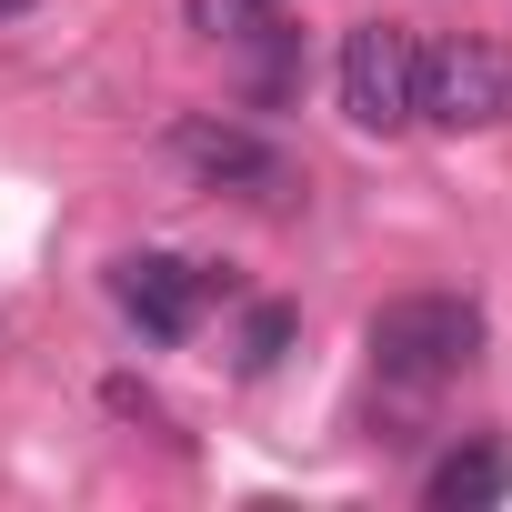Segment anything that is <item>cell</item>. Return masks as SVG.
Wrapping results in <instances>:
<instances>
[{"instance_id": "obj_7", "label": "cell", "mask_w": 512, "mask_h": 512, "mask_svg": "<svg viewBox=\"0 0 512 512\" xmlns=\"http://www.w3.org/2000/svg\"><path fill=\"white\" fill-rule=\"evenodd\" d=\"M292 332H302V322H292L282 302H262V312H251V322H241V372H272V362L292 352Z\"/></svg>"}, {"instance_id": "obj_9", "label": "cell", "mask_w": 512, "mask_h": 512, "mask_svg": "<svg viewBox=\"0 0 512 512\" xmlns=\"http://www.w3.org/2000/svg\"><path fill=\"white\" fill-rule=\"evenodd\" d=\"M21 11H31V0H0V21H21Z\"/></svg>"}, {"instance_id": "obj_5", "label": "cell", "mask_w": 512, "mask_h": 512, "mask_svg": "<svg viewBox=\"0 0 512 512\" xmlns=\"http://www.w3.org/2000/svg\"><path fill=\"white\" fill-rule=\"evenodd\" d=\"M201 292H211V272L181 262V251H131V262H111V302H121L151 342H181V332L201 322Z\"/></svg>"}, {"instance_id": "obj_4", "label": "cell", "mask_w": 512, "mask_h": 512, "mask_svg": "<svg viewBox=\"0 0 512 512\" xmlns=\"http://www.w3.org/2000/svg\"><path fill=\"white\" fill-rule=\"evenodd\" d=\"M412 91H422V41L402 21H352L342 31V111L362 131H412Z\"/></svg>"}, {"instance_id": "obj_2", "label": "cell", "mask_w": 512, "mask_h": 512, "mask_svg": "<svg viewBox=\"0 0 512 512\" xmlns=\"http://www.w3.org/2000/svg\"><path fill=\"white\" fill-rule=\"evenodd\" d=\"M171 161L201 181V191H231V201H292V151L272 131H251V121H221V111H191L171 121Z\"/></svg>"}, {"instance_id": "obj_6", "label": "cell", "mask_w": 512, "mask_h": 512, "mask_svg": "<svg viewBox=\"0 0 512 512\" xmlns=\"http://www.w3.org/2000/svg\"><path fill=\"white\" fill-rule=\"evenodd\" d=\"M512 492V452L502 442H452L432 472H422V502L432 512H472V502H502Z\"/></svg>"}, {"instance_id": "obj_8", "label": "cell", "mask_w": 512, "mask_h": 512, "mask_svg": "<svg viewBox=\"0 0 512 512\" xmlns=\"http://www.w3.org/2000/svg\"><path fill=\"white\" fill-rule=\"evenodd\" d=\"M191 31L241 41V31H272V0H191Z\"/></svg>"}, {"instance_id": "obj_3", "label": "cell", "mask_w": 512, "mask_h": 512, "mask_svg": "<svg viewBox=\"0 0 512 512\" xmlns=\"http://www.w3.org/2000/svg\"><path fill=\"white\" fill-rule=\"evenodd\" d=\"M412 121H442V131H492V121H512V51L482 41V31L432 41V51H422Z\"/></svg>"}, {"instance_id": "obj_1", "label": "cell", "mask_w": 512, "mask_h": 512, "mask_svg": "<svg viewBox=\"0 0 512 512\" xmlns=\"http://www.w3.org/2000/svg\"><path fill=\"white\" fill-rule=\"evenodd\" d=\"M362 352H372L382 382H412V392L452 382V372L482 362V302H462V292H402V302H382L362 322Z\"/></svg>"}]
</instances>
